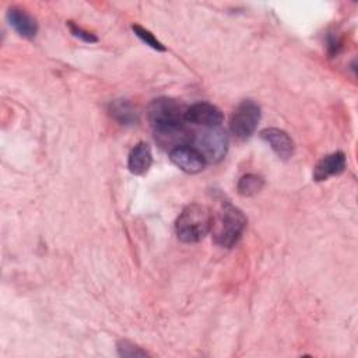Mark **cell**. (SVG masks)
<instances>
[{
    "label": "cell",
    "instance_id": "obj_1",
    "mask_svg": "<svg viewBox=\"0 0 358 358\" xmlns=\"http://www.w3.org/2000/svg\"><path fill=\"white\" fill-rule=\"evenodd\" d=\"M248 220L245 214L232 203L222 201L211 221L214 242L221 248H232L242 238Z\"/></svg>",
    "mask_w": 358,
    "mask_h": 358
},
{
    "label": "cell",
    "instance_id": "obj_2",
    "mask_svg": "<svg viewBox=\"0 0 358 358\" xmlns=\"http://www.w3.org/2000/svg\"><path fill=\"white\" fill-rule=\"evenodd\" d=\"M211 221L213 217L208 207L200 203H192L182 210L176 220V235L185 243L200 242L211 229Z\"/></svg>",
    "mask_w": 358,
    "mask_h": 358
},
{
    "label": "cell",
    "instance_id": "obj_3",
    "mask_svg": "<svg viewBox=\"0 0 358 358\" xmlns=\"http://www.w3.org/2000/svg\"><path fill=\"white\" fill-rule=\"evenodd\" d=\"M147 115L154 130L178 126L186 122L182 106L168 96L154 99L148 106Z\"/></svg>",
    "mask_w": 358,
    "mask_h": 358
},
{
    "label": "cell",
    "instance_id": "obj_4",
    "mask_svg": "<svg viewBox=\"0 0 358 358\" xmlns=\"http://www.w3.org/2000/svg\"><path fill=\"white\" fill-rule=\"evenodd\" d=\"M196 148L203 155L206 162L218 164L224 159L228 151V134L221 127H207L194 138Z\"/></svg>",
    "mask_w": 358,
    "mask_h": 358
},
{
    "label": "cell",
    "instance_id": "obj_5",
    "mask_svg": "<svg viewBox=\"0 0 358 358\" xmlns=\"http://www.w3.org/2000/svg\"><path fill=\"white\" fill-rule=\"evenodd\" d=\"M260 106L250 101H242L234 110L229 122V129L234 137L239 141L248 140L256 130L260 120Z\"/></svg>",
    "mask_w": 358,
    "mask_h": 358
},
{
    "label": "cell",
    "instance_id": "obj_6",
    "mask_svg": "<svg viewBox=\"0 0 358 358\" xmlns=\"http://www.w3.org/2000/svg\"><path fill=\"white\" fill-rule=\"evenodd\" d=\"M185 120L204 127H217L222 123L224 115L213 103L197 102L185 110Z\"/></svg>",
    "mask_w": 358,
    "mask_h": 358
},
{
    "label": "cell",
    "instance_id": "obj_7",
    "mask_svg": "<svg viewBox=\"0 0 358 358\" xmlns=\"http://www.w3.org/2000/svg\"><path fill=\"white\" fill-rule=\"evenodd\" d=\"M154 137L161 148H165L169 151H172L178 147L190 145V143L194 141L193 131L186 126V123L166 127V129L154 130Z\"/></svg>",
    "mask_w": 358,
    "mask_h": 358
},
{
    "label": "cell",
    "instance_id": "obj_8",
    "mask_svg": "<svg viewBox=\"0 0 358 358\" xmlns=\"http://www.w3.org/2000/svg\"><path fill=\"white\" fill-rule=\"evenodd\" d=\"M171 162L186 173H199L206 166V159L196 147L183 145L169 151Z\"/></svg>",
    "mask_w": 358,
    "mask_h": 358
},
{
    "label": "cell",
    "instance_id": "obj_9",
    "mask_svg": "<svg viewBox=\"0 0 358 358\" xmlns=\"http://www.w3.org/2000/svg\"><path fill=\"white\" fill-rule=\"evenodd\" d=\"M260 137L270 145V148L281 159H288L292 157L294 141L284 130L277 127H267L260 131Z\"/></svg>",
    "mask_w": 358,
    "mask_h": 358
},
{
    "label": "cell",
    "instance_id": "obj_10",
    "mask_svg": "<svg viewBox=\"0 0 358 358\" xmlns=\"http://www.w3.org/2000/svg\"><path fill=\"white\" fill-rule=\"evenodd\" d=\"M345 166H347L345 154L341 151L331 152V154L323 157L316 164L315 171H313V179L316 182H323V180L329 179L330 176L343 173L345 171Z\"/></svg>",
    "mask_w": 358,
    "mask_h": 358
},
{
    "label": "cell",
    "instance_id": "obj_11",
    "mask_svg": "<svg viewBox=\"0 0 358 358\" xmlns=\"http://www.w3.org/2000/svg\"><path fill=\"white\" fill-rule=\"evenodd\" d=\"M7 21L14 28V31L22 38L31 39L38 32L36 20L29 13L20 7H11L7 11Z\"/></svg>",
    "mask_w": 358,
    "mask_h": 358
},
{
    "label": "cell",
    "instance_id": "obj_12",
    "mask_svg": "<svg viewBox=\"0 0 358 358\" xmlns=\"http://www.w3.org/2000/svg\"><path fill=\"white\" fill-rule=\"evenodd\" d=\"M152 165L151 148L147 143L141 141L134 145L127 158V168L133 175H144Z\"/></svg>",
    "mask_w": 358,
    "mask_h": 358
},
{
    "label": "cell",
    "instance_id": "obj_13",
    "mask_svg": "<svg viewBox=\"0 0 358 358\" xmlns=\"http://www.w3.org/2000/svg\"><path fill=\"white\" fill-rule=\"evenodd\" d=\"M109 115L123 126H133L138 122V112L129 99H115L109 103Z\"/></svg>",
    "mask_w": 358,
    "mask_h": 358
},
{
    "label": "cell",
    "instance_id": "obj_14",
    "mask_svg": "<svg viewBox=\"0 0 358 358\" xmlns=\"http://www.w3.org/2000/svg\"><path fill=\"white\" fill-rule=\"evenodd\" d=\"M263 187H264V179L260 175H255V173L243 175L236 185L238 193L243 197H252L259 192H262Z\"/></svg>",
    "mask_w": 358,
    "mask_h": 358
},
{
    "label": "cell",
    "instance_id": "obj_15",
    "mask_svg": "<svg viewBox=\"0 0 358 358\" xmlns=\"http://www.w3.org/2000/svg\"><path fill=\"white\" fill-rule=\"evenodd\" d=\"M131 29H133V32H134L145 45H148L150 48H152V49H155V50H158V52H165V50H166L165 46H164L148 29H145L144 27H141V25H138V24H133V25H131Z\"/></svg>",
    "mask_w": 358,
    "mask_h": 358
},
{
    "label": "cell",
    "instance_id": "obj_16",
    "mask_svg": "<svg viewBox=\"0 0 358 358\" xmlns=\"http://www.w3.org/2000/svg\"><path fill=\"white\" fill-rule=\"evenodd\" d=\"M117 354L120 357H144V355H148L144 350H141L140 347L134 345L133 343H130L127 340H120L117 343Z\"/></svg>",
    "mask_w": 358,
    "mask_h": 358
},
{
    "label": "cell",
    "instance_id": "obj_17",
    "mask_svg": "<svg viewBox=\"0 0 358 358\" xmlns=\"http://www.w3.org/2000/svg\"><path fill=\"white\" fill-rule=\"evenodd\" d=\"M67 25H69V28H70V32H71L76 38L81 39L83 42H87V43H95V42H98V38H96L94 34H91V32H88V31H85V29H83L81 27H78V25L74 24L73 21H69Z\"/></svg>",
    "mask_w": 358,
    "mask_h": 358
},
{
    "label": "cell",
    "instance_id": "obj_18",
    "mask_svg": "<svg viewBox=\"0 0 358 358\" xmlns=\"http://www.w3.org/2000/svg\"><path fill=\"white\" fill-rule=\"evenodd\" d=\"M341 49H343V42H341V39L337 38V36H334V35H330V36L327 38V52H329V55L333 57V56L338 55Z\"/></svg>",
    "mask_w": 358,
    "mask_h": 358
}]
</instances>
